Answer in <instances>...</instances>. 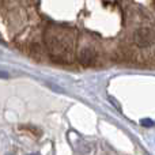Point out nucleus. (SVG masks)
I'll return each instance as SVG.
<instances>
[{
	"mask_svg": "<svg viewBox=\"0 0 155 155\" xmlns=\"http://www.w3.org/2000/svg\"><path fill=\"white\" fill-rule=\"evenodd\" d=\"M68 37L67 31L64 33H57L56 30H48L45 35L46 46L51 51V53H54L57 56L63 57V54H67L71 51V45L68 44Z\"/></svg>",
	"mask_w": 155,
	"mask_h": 155,
	"instance_id": "f257e3e1",
	"label": "nucleus"
},
{
	"mask_svg": "<svg viewBox=\"0 0 155 155\" xmlns=\"http://www.w3.org/2000/svg\"><path fill=\"white\" fill-rule=\"evenodd\" d=\"M155 41V33L150 27H139L134 33V42L139 48H147Z\"/></svg>",
	"mask_w": 155,
	"mask_h": 155,
	"instance_id": "f03ea898",
	"label": "nucleus"
},
{
	"mask_svg": "<svg viewBox=\"0 0 155 155\" xmlns=\"http://www.w3.org/2000/svg\"><path fill=\"white\" fill-rule=\"evenodd\" d=\"M78 60H79V63L83 65H91L95 63L97 53L90 48H83L82 51L78 53Z\"/></svg>",
	"mask_w": 155,
	"mask_h": 155,
	"instance_id": "7ed1b4c3",
	"label": "nucleus"
},
{
	"mask_svg": "<svg viewBox=\"0 0 155 155\" xmlns=\"http://www.w3.org/2000/svg\"><path fill=\"white\" fill-rule=\"evenodd\" d=\"M140 124H142L143 127H154L155 125V123L153 120H148V118H144V120H142L140 121Z\"/></svg>",
	"mask_w": 155,
	"mask_h": 155,
	"instance_id": "20e7f679",
	"label": "nucleus"
},
{
	"mask_svg": "<svg viewBox=\"0 0 155 155\" xmlns=\"http://www.w3.org/2000/svg\"><path fill=\"white\" fill-rule=\"evenodd\" d=\"M7 78H10L8 72H5V71H0V79H7Z\"/></svg>",
	"mask_w": 155,
	"mask_h": 155,
	"instance_id": "39448f33",
	"label": "nucleus"
},
{
	"mask_svg": "<svg viewBox=\"0 0 155 155\" xmlns=\"http://www.w3.org/2000/svg\"><path fill=\"white\" fill-rule=\"evenodd\" d=\"M30 155H37V154H30Z\"/></svg>",
	"mask_w": 155,
	"mask_h": 155,
	"instance_id": "423d86ee",
	"label": "nucleus"
}]
</instances>
